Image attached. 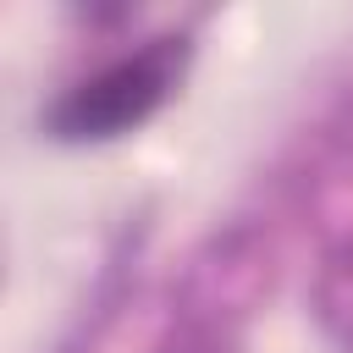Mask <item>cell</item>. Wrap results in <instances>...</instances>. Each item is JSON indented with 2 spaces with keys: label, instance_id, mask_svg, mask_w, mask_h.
I'll use <instances>...</instances> for the list:
<instances>
[{
  "label": "cell",
  "instance_id": "6da1fadb",
  "mask_svg": "<svg viewBox=\"0 0 353 353\" xmlns=\"http://www.w3.org/2000/svg\"><path fill=\"white\" fill-rule=\"evenodd\" d=\"M160 88H165V55H160V50H154V55H138V61H121V66H110L105 77L83 83V88L61 105L55 127L72 132V138L121 132L127 121H138V116L154 110Z\"/></svg>",
  "mask_w": 353,
  "mask_h": 353
}]
</instances>
